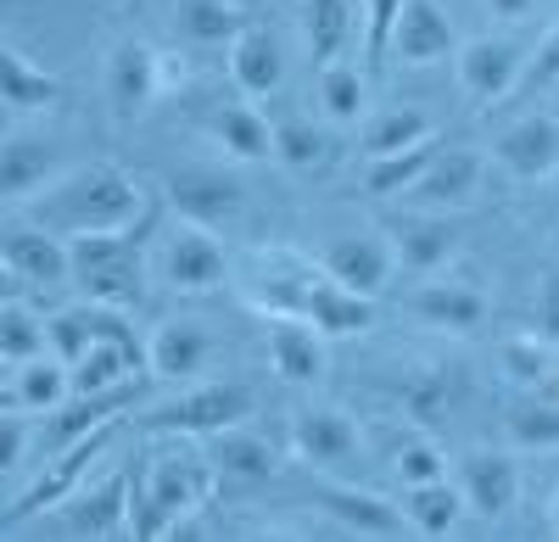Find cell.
Masks as SVG:
<instances>
[{
	"instance_id": "6da1fadb",
	"label": "cell",
	"mask_w": 559,
	"mask_h": 542,
	"mask_svg": "<svg viewBox=\"0 0 559 542\" xmlns=\"http://www.w3.org/2000/svg\"><path fill=\"white\" fill-rule=\"evenodd\" d=\"M146 207L140 185L112 168V162H84V168H68L57 173L51 185L34 196V224H45L51 236H84V230H123L134 224V213Z\"/></svg>"
},
{
	"instance_id": "7a4b0ae2",
	"label": "cell",
	"mask_w": 559,
	"mask_h": 542,
	"mask_svg": "<svg viewBox=\"0 0 559 542\" xmlns=\"http://www.w3.org/2000/svg\"><path fill=\"white\" fill-rule=\"evenodd\" d=\"M157 236V207H140L123 230H84L68 236V280L84 291V302L140 308L146 297V241Z\"/></svg>"
},
{
	"instance_id": "3957f363",
	"label": "cell",
	"mask_w": 559,
	"mask_h": 542,
	"mask_svg": "<svg viewBox=\"0 0 559 542\" xmlns=\"http://www.w3.org/2000/svg\"><path fill=\"white\" fill-rule=\"evenodd\" d=\"M213 486V465L197 447H168V454H140L129 465V537L152 542L168 537L174 520L197 515Z\"/></svg>"
},
{
	"instance_id": "277c9868",
	"label": "cell",
	"mask_w": 559,
	"mask_h": 542,
	"mask_svg": "<svg viewBox=\"0 0 559 542\" xmlns=\"http://www.w3.org/2000/svg\"><path fill=\"white\" fill-rule=\"evenodd\" d=\"M258 409V397L247 381H207V386H191L157 409L140 414V431H179V436H213L224 425H247Z\"/></svg>"
},
{
	"instance_id": "5b68a950",
	"label": "cell",
	"mask_w": 559,
	"mask_h": 542,
	"mask_svg": "<svg viewBox=\"0 0 559 542\" xmlns=\"http://www.w3.org/2000/svg\"><path fill=\"white\" fill-rule=\"evenodd\" d=\"M112 436H118V420H107V425H96V431H84L79 442L57 447V454H45V470L34 475L28 492H17V504L0 515V526H23V520H34V515H45V509H57L73 486H84L90 465L107 454V442H112Z\"/></svg>"
},
{
	"instance_id": "8992f818",
	"label": "cell",
	"mask_w": 559,
	"mask_h": 542,
	"mask_svg": "<svg viewBox=\"0 0 559 542\" xmlns=\"http://www.w3.org/2000/svg\"><path fill=\"white\" fill-rule=\"evenodd\" d=\"M157 280L179 297H202V291H218L229 280V252L218 241V230H202V224H179V230L163 236L157 257Z\"/></svg>"
},
{
	"instance_id": "52a82bcc",
	"label": "cell",
	"mask_w": 559,
	"mask_h": 542,
	"mask_svg": "<svg viewBox=\"0 0 559 542\" xmlns=\"http://www.w3.org/2000/svg\"><path fill=\"white\" fill-rule=\"evenodd\" d=\"M453 57H459V84L471 96V107H498L521 84L532 45L521 34H487V39H464Z\"/></svg>"
},
{
	"instance_id": "ba28073f",
	"label": "cell",
	"mask_w": 559,
	"mask_h": 542,
	"mask_svg": "<svg viewBox=\"0 0 559 542\" xmlns=\"http://www.w3.org/2000/svg\"><path fill=\"white\" fill-rule=\"evenodd\" d=\"M163 196L185 224H202V230H224L247 207V185L229 168H179V173H168Z\"/></svg>"
},
{
	"instance_id": "9c48e42d",
	"label": "cell",
	"mask_w": 559,
	"mask_h": 542,
	"mask_svg": "<svg viewBox=\"0 0 559 542\" xmlns=\"http://www.w3.org/2000/svg\"><path fill=\"white\" fill-rule=\"evenodd\" d=\"M102 84H107L112 118H118V123H134L140 112L157 101V89H163V57H157L140 34H129V39H118L112 51H107Z\"/></svg>"
},
{
	"instance_id": "30bf717a",
	"label": "cell",
	"mask_w": 559,
	"mask_h": 542,
	"mask_svg": "<svg viewBox=\"0 0 559 542\" xmlns=\"http://www.w3.org/2000/svg\"><path fill=\"white\" fill-rule=\"evenodd\" d=\"M57 526L62 537H129V470L102 475L96 486H73L57 504Z\"/></svg>"
},
{
	"instance_id": "8fae6325",
	"label": "cell",
	"mask_w": 559,
	"mask_h": 542,
	"mask_svg": "<svg viewBox=\"0 0 559 542\" xmlns=\"http://www.w3.org/2000/svg\"><path fill=\"white\" fill-rule=\"evenodd\" d=\"M364 431L347 409H297L292 414V454L313 470H347L358 465Z\"/></svg>"
},
{
	"instance_id": "7c38bea8",
	"label": "cell",
	"mask_w": 559,
	"mask_h": 542,
	"mask_svg": "<svg viewBox=\"0 0 559 542\" xmlns=\"http://www.w3.org/2000/svg\"><path fill=\"white\" fill-rule=\"evenodd\" d=\"M392 268H397V257L381 236H336V241L319 246V275L358 291V297H381Z\"/></svg>"
},
{
	"instance_id": "4fadbf2b",
	"label": "cell",
	"mask_w": 559,
	"mask_h": 542,
	"mask_svg": "<svg viewBox=\"0 0 559 542\" xmlns=\"http://www.w3.org/2000/svg\"><path fill=\"white\" fill-rule=\"evenodd\" d=\"M134 402H140V375H129V381H118L107 392H68L51 409V425H45V454H57V447L79 442L84 431H96L107 420H123Z\"/></svg>"
},
{
	"instance_id": "5bb4252c",
	"label": "cell",
	"mask_w": 559,
	"mask_h": 542,
	"mask_svg": "<svg viewBox=\"0 0 559 542\" xmlns=\"http://www.w3.org/2000/svg\"><path fill=\"white\" fill-rule=\"evenodd\" d=\"M62 173V146L51 134L17 129L0 141V202H34Z\"/></svg>"
},
{
	"instance_id": "9a60e30c",
	"label": "cell",
	"mask_w": 559,
	"mask_h": 542,
	"mask_svg": "<svg viewBox=\"0 0 559 542\" xmlns=\"http://www.w3.org/2000/svg\"><path fill=\"white\" fill-rule=\"evenodd\" d=\"M453 51H459V28L437 0H403L386 57H397L403 68H431V62H448Z\"/></svg>"
},
{
	"instance_id": "2e32d148",
	"label": "cell",
	"mask_w": 559,
	"mask_h": 542,
	"mask_svg": "<svg viewBox=\"0 0 559 542\" xmlns=\"http://www.w3.org/2000/svg\"><path fill=\"white\" fill-rule=\"evenodd\" d=\"M269 364L286 386H319L324 381V364H331V352H324V330L297 320V313H274L269 320Z\"/></svg>"
},
{
	"instance_id": "e0dca14e",
	"label": "cell",
	"mask_w": 559,
	"mask_h": 542,
	"mask_svg": "<svg viewBox=\"0 0 559 542\" xmlns=\"http://www.w3.org/2000/svg\"><path fill=\"white\" fill-rule=\"evenodd\" d=\"M453 486H459V498H464V509H471V515L503 520L509 509H515L521 470H515V459H509V454H492V447H481V454H471V459L459 465Z\"/></svg>"
},
{
	"instance_id": "ac0fdd59",
	"label": "cell",
	"mask_w": 559,
	"mask_h": 542,
	"mask_svg": "<svg viewBox=\"0 0 559 542\" xmlns=\"http://www.w3.org/2000/svg\"><path fill=\"white\" fill-rule=\"evenodd\" d=\"M408 313L426 330H442V336H471L487 325V291L481 286H464V280H431L408 297Z\"/></svg>"
},
{
	"instance_id": "d6986e66",
	"label": "cell",
	"mask_w": 559,
	"mask_h": 542,
	"mask_svg": "<svg viewBox=\"0 0 559 542\" xmlns=\"http://www.w3.org/2000/svg\"><path fill=\"white\" fill-rule=\"evenodd\" d=\"M207 465H213V481H229V486H263L274 470H280V454L269 436H252L241 425H224L207 436Z\"/></svg>"
},
{
	"instance_id": "ffe728a7",
	"label": "cell",
	"mask_w": 559,
	"mask_h": 542,
	"mask_svg": "<svg viewBox=\"0 0 559 542\" xmlns=\"http://www.w3.org/2000/svg\"><path fill=\"white\" fill-rule=\"evenodd\" d=\"M286 79V57H280V39L263 23H247L229 39V84L241 89V101H263Z\"/></svg>"
},
{
	"instance_id": "44dd1931",
	"label": "cell",
	"mask_w": 559,
	"mask_h": 542,
	"mask_svg": "<svg viewBox=\"0 0 559 542\" xmlns=\"http://www.w3.org/2000/svg\"><path fill=\"white\" fill-rule=\"evenodd\" d=\"M492 157L509 179H548L559 168V118H521L509 123L498 141H492Z\"/></svg>"
},
{
	"instance_id": "7402d4cb",
	"label": "cell",
	"mask_w": 559,
	"mask_h": 542,
	"mask_svg": "<svg viewBox=\"0 0 559 542\" xmlns=\"http://www.w3.org/2000/svg\"><path fill=\"white\" fill-rule=\"evenodd\" d=\"M0 257H7V268H12L23 286L51 291V286L68 280V241L51 236L45 224H23V230L0 236Z\"/></svg>"
},
{
	"instance_id": "603a6c76",
	"label": "cell",
	"mask_w": 559,
	"mask_h": 542,
	"mask_svg": "<svg viewBox=\"0 0 559 542\" xmlns=\"http://www.w3.org/2000/svg\"><path fill=\"white\" fill-rule=\"evenodd\" d=\"M207 358H213V336L191 320H168L146 336V370L157 381H197L207 370Z\"/></svg>"
},
{
	"instance_id": "cb8c5ba5",
	"label": "cell",
	"mask_w": 559,
	"mask_h": 542,
	"mask_svg": "<svg viewBox=\"0 0 559 542\" xmlns=\"http://www.w3.org/2000/svg\"><path fill=\"white\" fill-rule=\"evenodd\" d=\"M207 141L229 162H269L274 157V123L258 112V101H224L207 112Z\"/></svg>"
},
{
	"instance_id": "d4e9b609",
	"label": "cell",
	"mask_w": 559,
	"mask_h": 542,
	"mask_svg": "<svg viewBox=\"0 0 559 542\" xmlns=\"http://www.w3.org/2000/svg\"><path fill=\"white\" fill-rule=\"evenodd\" d=\"M68 96V79L57 73H45L39 62H28L17 45L0 39V107H12V112H51L62 107Z\"/></svg>"
},
{
	"instance_id": "484cf974",
	"label": "cell",
	"mask_w": 559,
	"mask_h": 542,
	"mask_svg": "<svg viewBox=\"0 0 559 542\" xmlns=\"http://www.w3.org/2000/svg\"><path fill=\"white\" fill-rule=\"evenodd\" d=\"M313 498L342 531H358V537H403V526H408V515L397 504L376 498V492H364V486H319Z\"/></svg>"
},
{
	"instance_id": "4316f807",
	"label": "cell",
	"mask_w": 559,
	"mask_h": 542,
	"mask_svg": "<svg viewBox=\"0 0 559 542\" xmlns=\"http://www.w3.org/2000/svg\"><path fill=\"white\" fill-rule=\"evenodd\" d=\"M302 320L319 325L324 336H358L376 325V297H358L336 280H324L319 268H313V280H308V297H302Z\"/></svg>"
},
{
	"instance_id": "83f0119b",
	"label": "cell",
	"mask_w": 559,
	"mask_h": 542,
	"mask_svg": "<svg viewBox=\"0 0 559 542\" xmlns=\"http://www.w3.org/2000/svg\"><path fill=\"white\" fill-rule=\"evenodd\" d=\"M459 246V224L453 218H392V257L408 268V275H431V268H442Z\"/></svg>"
},
{
	"instance_id": "f1b7e54d",
	"label": "cell",
	"mask_w": 559,
	"mask_h": 542,
	"mask_svg": "<svg viewBox=\"0 0 559 542\" xmlns=\"http://www.w3.org/2000/svg\"><path fill=\"white\" fill-rule=\"evenodd\" d=\"M503 436L526 454H554L559 447V397L543 386H521V397L503 402Z\"/></svg>"
},
{
	"instance_id": "f546056e",
	"label": "cell",
	"mask_w": 559,
	"mask_h": 542,
	"mask_svg": "<svg viewBox=\"0 0 559 542\" xmlns=\"http://www.w3.org/2000/svg\"><path fill=\"white\" fill-rule=\"evenodd\" d=\"M476 185H481V157L442 146V152L431 157V168L419 173L408 191H414L419 202H431V207H464V202L476 196Z\"/></svg>"
},
{
	"instance_id": "4dcf8cb0",
	"label": "cell",
	"mask_w": 559,
	"mask_h": 542,
	"mask_svg": "<svg viewBox=\"0 0 559 542\" xmlns=\"http://www.w3.org/2000/svg\"><path fill=\"white\" fill-rule=\"evenodd\" d=\"M252 17L241 7H229V0H174V34L185 45H224L236 39Z\"/></svg>"
},
{
	"instance_id": "1f68e13d",
	"label": "cell",
	"mask_w": 559,
	"mask_h": 542,
	"mask_svg": "<svg viewBox=\"0 0 559 542\" xmlns=\"http://www.w3.org/2000/svg\"><path fill=\"white\" fill-rule=\"evenodd\" d=\"M426 134H431V118L419 107H386L376 118H364L358 152H364V162H376V157H392V152H403L414 141H426Z\"/></svg>"
},
{
	"instance_id": "d6a6232c",
	"label": "cell",
	"mask_w": 559,
	"mask_h": 542,
	"mask_svg": "<svg viewBox=\"0 0 559 542\" xmlns=\"http://www.w3.org/2000/svg\"><path fill=\"white\" fill-rule=\"evenodd\" d=\"M403 515H408V531H419V537H448L464 515V498H459V486H448V475H437V481L408 486Z\"/></svg>"
},
{
	"instance_id": "836d02e7",
	"label": "cell",
	"mask_w": 559,
	"mask_h": 542,
	"mask_svg": "<svg viewBox=\"0 0 559 542\" xmlns=\"http://www.w3.org/2000/svg\"><path fill=\"white\" fill-rule=\"evenodd\" d=\"M68 392H73L68 386V364L51 358V352L28 358V364H17V375H12V397H17L23 414H51Z\"/></svg>"
},
{
	"instance_id": "e575fe53",
	"label": "cell",
	"mask_w": 559,
	"mask_h": 542,
	"mask_svg": "<svg viewBox=\"0 0 559 542\" xmlns=\"http://www.w3.org/2000/svg\"><path fill=\"white\" fill-rule=\"evenodd\" d=\"M437 152H442V141H437V134H426V141H414V146H403L392 157H376V162L364 168V196H397V191H408L414 179L431 168Z\"/></svg>"
},
{
	"instance_id": "d590c367",
	"label": "cell",
	"mask_w": 559,
	"mask_h": 542,
	"mask_svg": "<svg viewBox=\"0 0 559 542\" xmlns=\"http://www.w3.org/2000/svg\"><path fill=\"white\" fill-rule=\"evenodd\" d=\"M302 28H308V57L313 68L336 62L353 39V0H308L302 7Z\"/></svg>"
},
{
	"instance_id": "8d00e7d4",
	"label": "cell",
	"mask_w": 559,
	"mask_h": 542,
	"mask_svg": "<svg viewBox=\"0 0 559 542\" xmlns=\"http://www.w3.org/2000/svg\"><path fill=\"white\" fill-rule=\"evenodd\" d=\"M369 107V79L358 68H347L342 57L319 68V112L331 123H364Z\"/></svg>"
},
{
	"instance_id": "74e56055",
	"label": "cell",
	"mask_w": 559,
	"mask_h": 542,
	"mask_svg": "<svg viewBox=\"0 0 559 542\" xmlns=\"http://www.w3.org/2000/svg\"><path fill=\"white\" fill-rule=\"evenodd\" d=\"M39 352H45V320L34 308H23L17 297L0 302V358L17 370V364H28V358H39Z\"/></svg>"
},
{
	"instance_id": "f35d334b",
	"label": "cell",
	"mask_w": 559,
	"mask_h": 542,
	"mask_svg": "<svg viewBox=\"0 0 559 542\" xmlns=\"http://www.w3.org/2000/svg\"><path fill=\"white\" fill-rule=\"evenodd\" d=\"M498 370L515 381V386H543L548 370H554V347L543 336H509L498 347Z\"/></svg>"
},
{
	"instance_id": "ab89813d",
	"label": "cell",
	"mask_w": 559,
	"mask_h": 542,
	"mask_svg": "<svg viewBox=\"0 0 559 542\" xmlns=\"http://www.w3.org/2000/svg\"><path fill=\"white\" fill-rule=\"evenodd\" d=\"M324 129H313L308 118H286V123H274V162H286V168H319L324 162Z\"/></svg>"
},
{
	"instance_id": "60d3db41",
	"label": "cell",
	"mask_w": 559,
	"mask_h": 542,
	"mask_svg": "<svg viewBox=\"0 0 559 542\" xmlns=\"http://www.w3.org/2000/svg\"><path fill=\"white\" fill-rule=\"evenodd\" d=\"M403 12V0H364V79H381L386 51H392V23Z\"/></svg>"
},
{
	"instance_id": "b9f144b4",
	"label": "cell",
	"mask_w": 559,
	"mask_h": 542,
	"mask_svg": "<svg viewBox=\"0 0 559 542\" xmlns=\"http://www.w3.org/2000/svg\"><path fill=\"white\" fill-rule=\"evenodd\" d=\"M45 352L62 358L68 370H73L79 358L90 352V325H84V308H57V313H45Z\"/></svg>"
},
{
	"instance_id": "7bdbcfd3",
	"label": "cell",
	"mask_w": 559,
	"mask_h": 542,
	"mask_svg": "<svg viewBox=\"0 0 559 542\" xmlns=\"http://www.w3.org/2000/svg\"><path fill=\"white\" fill-rule=\"evenodd\" d=\"M84 325H90V341H118V347L146 341V336L134 330V313L129 308H112V302H90L84 308Z\"/></svg>"
},
{
	"instance_id": "ee69618b",
	"label": "cell",
	"mask_w": 559,
	"mask_h": 542,
	"mask_svg": "<svg viewBox=\"0 0 559 542\" xmlns=\"http://www.w3.org/2000/svg\"><path fill=\"white\" fill-rule=\"evenodd\" d=\"M521 84H526V89H548V84H559V23L537 39V51H532L526 68H521Z\"/></svg>"
},
{
	"instance_id": "f6af8a7d",
	"label": "cell",
	"mask_w": 559,
	"mask_h": 542,
	"mask_svg": "<svg viewBox=\"0 0 559 542\" xmlns=\"http://www.w3.org/2000/svg\"><path fill=\"white\" fill-rule=\"evenodd\" d=\"M397 475H403V486H419V481H437V475H448V459L437 454L431 442H408L403 454H397Z\"/></svg>"
},
{
	"instance_id": "bcb514c9",
	"label": "cell",
	"mask_w": 559,
	"mask_h": 542,
	"mask_svg": "<svg viewBox=\"0 0 559 542\" xmlns=\"http://www.w3.org/2000/svg\"><path fill=\"white\" fill-rule=\"evenodd\" d=\"M28 420H23V409H0V475H12L17 465H23V454H28Z\"/></svg>"
},
{
	"instance_id": "7dc6e473",
	"label": "cell",
	"mask_w": 559,
	"mask_h": 542,
	"mask_svg": "<svg viewBox=\"0 0 559 542\" xmlns=\"http://www.w3.org/2000/svg\"><path fill=\"white\" fill-rule=\"evenodd\" d=\"M403 397H408V414H419V420H442V414H448V375L408 381Z\"/></svg>"
},
{
	"instance_id": "c3c4849f",
	"label": "cell",
	"mask_w": 559,
	"mask_h": 542,
	"mask_svg": "<svg viewBox=\"0 0 559 542\" xmlns=\"http://www.w3.org/2000/svg\"><path fill=\"white\" fill-rule=\"evenodd\" d=\"M537 336L548 347H559V268H548L537 286Z\"/></svg>"
},
{
	"instance_id": "681fc988",
	"label": "cell",
	"mask_w": 559,
	"mask_h": 542,
	"mask_svg": "<svg viewBox=\"0 0 559 542\" xmlns=\"http://www.w3.org/2000/svg\"><path fill=\"white\" fill-rule=\"evenodd\" d=\"M492 23H526L537 12V0H481Z\"/></svg>"
},
{
	"instance_id": "f907efd6",
	"label": "cell",
	"mask_w": 559,
	"mask_h": 542,
	"mask_svg": "<svg viewBox=\"0 0 559 542\" xmlns=\"http://www.w3.org/2000/svg\"><path fill=\"white\" fill-rule=\"evenodd\" d=\"M12 297H23V280L7 268V257H0V302H12Z\"/></svg>"
},
{
	"instance_id": "816d5d0a",
	"label": "cell",
	"mask_w": 559,
	"mask_h": 542,
	"mask_svg": "<svg viewBox=\"0 0 559 542\" xmlns=\"http://www.w3.org/2000/svg\"><path fill=\"white\" fill-rule=\"evenodd\" d=\"M548 531H554V537H559V498H554V504H548Z\"/></svg>"
},
{
	"instance_id": "f5cc1de1",
	"label": "cell",
	"mask_w": 559,
	"mask_h": 542,
	"mask_svg": "<svg viewBox=\"0 0 559 542\" xmlns=\"http://www.w3.org/2000/svg\"><path fill=\"white\" fill-rule=\"evenodd\" d=\"M0 409H17V397H12V386H0Z\"/></svg>"
},
{
	"instance_id": "db71d44e",
	"label": "cell",
	"mask_w": 559,
	"mask_h": 542,
	"mask_svg": "<svg viewBox=\"0 0 559 542\" xmlns=\"http://www.w3.org/2000/svg\"><path fill=\"white\" fill-rule=\"evenodd\" d=\"M7 370H12V364H7V358H0V386H12V381H7Z\"/></svg>"
}]
</instances>
